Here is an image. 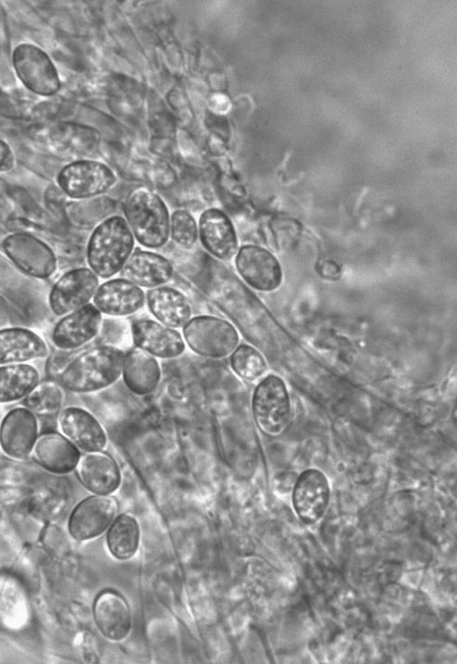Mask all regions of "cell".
Masks as SVG:
<instances>
[{
	"mask_svg": "<svg viewBox=\"0 0 457 664\" xmlns=\"http://www.w3.org/2000/svg\"><path fill=\"white\" fill-rule=\"evenodd\" d=\"M124 352L110 345L89 349L62 370L58 384L77 394L95 393L115 384L122 374Z\"/></svg>",
	"mask_w": 457,
	"mask_h": 664,
	"instance_id": "1",
	"label": "cell"
},
{
	"mask_svg": "<svg viewBox=\"0 0 457 664\" xmlns=\"http://www.w3.org/2000/svg\"><path fill=\"white\" fill-rule=\"evenodd\" d=\"M134 237L124 217L112 215L96 226L87 244L89 268L109 279L121 271L133 252Z\"/></svg>",
	"mask_w": 457,
	"mask_h": 664,
	"instance_id": "2",
	"label": "cell"
},
{
	"mask_svg": "<svg viewBox=\"0 0 457 664\" xmlns=\"http://www.w3.org/2000/svg\"><path fill=\"white\" fill-rule=\"evenodd\" d=\"M125 220L135 241L146 248H160L170 237V214L163 199L140 187L125 202Z\"/></svg>",
	"mask_w": 457,
	"mask_h": 664,
	"instance_id": "3",
	"label": "cell"
},
{
	"mask_svg": "<svg viewBox=\"0 0 457 664\" xmlns=\"http://www.w3.org/2000/svg\"><path fill=\"white\" fill-rule=\"evenodd\" d=\"M183 338L195 353L220 359L239 344V334L228 321L212 315L192 317L183 327Z\"/></svg>",
	"mask_w": 457,
	"mask_h": 664,
	"instance_id": "4",
	"label": "cell"
},
{
	"mask_svg": "<svg viewBox=\"0 0 457 664\" xmlns=\"http://www.w3.org/2000/svg\"><path fill=\"white\" fill-rule=\"evenodd\" d=\"M12 64L18 79L29 91L50 97L60 90L57 67L38 46L28 42L18 44L12 52Z\"/></svg>",
	"mask_w": 457,
	"mask_h": 664,
	"instance_id": "5",
	"label": "cell"
},
{
	"mask_svg": "<svg viewBox=\"0 0 457 664\" xmlns=\"http://www.w3.org/2000/svg\"><path fill=\"white\" fill-rule=\"evenodd\" d=\"M256 425L267 436L280 435L291 418V402L283 380L276 374L264 377L255 387L251 400Z\"/></svg>",
	"mask_w": 457,
	"mask_h": 664,
	"instance_id": "6",
	"label": "cell"
},
{
	"mask_svg": "<svg viewBox=\"0 0 457 664\" xmlns=\"http://www.w3.org/2000/svg\"><path fill=\"white\" fill-rule=\"evenodd\" d=\"M56 183L66 196L85 200L110 190L116 183V176L109 166L101 162L78 160L60 169Z\"/></svg>",
	"mask_w": 457,
	"mask_h": 664,
	"instance_id": "7",
	"label": "cell"
},
{
	"mask_svg": "<svg viewBox=\"0 0 457 664\" xmlns=\"http://www.w3.org/2000/svg\"><path fill=\"white\" fill-rule=\"evenodd\" d=\"M2 248L13 264L28 276L48 279L57 269L58 260L52 248L32 234H10L4 238Z\"/></svg>",
	"mask_w": 457,
	"mask_h": 664,
	"instance_id": "8",
	"label": "cell"
},
{
	"mask_svg": "<svg viewBox=\"0 0 457 664\" xmlns=\"http://www.w3.org/2000/svg\"><path fill=\"white\" fill-rule=\"evenodd\" d=\"M99 277L90 268H76L63 274L48 294L51 311L59 317L69 314L92 300Z\"/></svg>",
	"mask_w": 457,
	"mask_h": 664,
	"instance_id": "9",
	"label": "cell"
},
{
	"mask_svg": "<svg viewBox=\"0 0 457 664\" xmlns=\"http://www.w3.org/2000/svg\"><path fill=\"white\" fill-rule=\"evenodd\" d=\"M58 432L80 451L103 450L108 443L107 434L100 421L83 407L69 406L57 416Z\"/></svg>",
	"mask_w": 457,
	"mask_h": 664,
	"instance_id": "10",
	"label": "cell"
},
{
	"mask_svg": "<svg viewBox=\"0 0 457 664\" xmlns=\"http://www.w3.org/2000/svg\"><path fill=\"white\" fill-rule=\"evenodd\" d=\"M234 258L239 275L250 287L271 291L280 286L282 268L269 250L256 245H244L239 248Z\"/></svg>",
	"mask_w": 457,
	"mask_h": 664,
	"instance_id": "11",
	"label": "cell"
},
{
	"mask_svg": "<svg viewBox=\"0 0 457 664\" xmlns=\"http://www.w3.org/2000/svg\"><path fill=\"white\" fill-rule=\"evenodd\" d=\"M37 437V416L25 406L9 410L0 422V448L11 458L30 457Z\"/></svg>",
	"mask_w": 457,
	"mask_h": 664,
	"instance_id": "12",
	"label": "cell"
},
{
	"mask_svg": "<svg viewBox=\"0 0 457 664\" xmlns=\"http://www.w3.org/2000/svg\"><path fill=\"white\" fill-rule=\"evenodd\" d=\"M118 511L110 495H92L79 502L69 519V532L78 541L100 535L112 523Z\"/></svg>",
	"mask_w": 457,
	"mask_h": 664,
	"instance_id": "13",
	"label": "cell"
},
{
	"mask_svg": "<svg viewBox=\"0 0 457 664\" xmlns=\"http://www.w3.org/2000/svg\"><path fill=\"white\" fill-rule=\"evenodd\" d=\"M101 321L102 314L89 303L62 316L52 330L51 342L62 351L78 349L97 336Z\"/></svg>",
	"mask_w": 457,
	"mask_h": 664,
	"instance_id": "14",
	"label": "cell"
},
{
	"mask_svg": "<svg viewBox=\"0 0 457 664\" xmlns=\"http://www.w3.org/2000/svg\"><path fill=\"white\" fill-rule=\"evenodd\" d=\"M135 347L160 359H173L186 350L183 335L177 331L151 319H139L131 326Z\"/></svg>",
	"mask_w": 457,
	"mask_h": 664,
	"instance_id": "15",
	"label": "cell"
},
{
	"mask_svg": "<svg viewBox=\"0 0 457 664\" xmlns=\"http://www.w3.org/2000/svg\"><path fill=\"white\" fill-rule=\"evenodd\" d=\"M198 238L203 248L213 257L223 261L232 259L239 240L230 218L220 209L208 208L199 216Z\"/></svg>",
	"mask_w": 457,
	"mask_h": 664,
	"instance_id": "16",
	"label": "cell"
},
{
	"mask_svg": "<svg viewBox=\"0 0 457 664\" xmlns=\"http://www.w3.org/2000/svg\"><path fill=\"white\" fill-rule=\"evenodd\" d=\"M330 488L325 475L314 469L303 471L295 481L292 505L300 519L312 524L324 514L329 503Z\"/></svg>",
	"mask_w": 457,
	"mask_h": 664,
	"instance_id": "17",
	"label": "cell"
},
{
	"mask_svg": "<svg viewBox=\"0 0 457 664\" xmlns=\"http://www.w3.org/2000/svg\"><path fill=\"white\" fill-rule=\"evenodd\" d=\"M92 301L101 314L128 316L144 306L145 292L124 278L112 279L99 284Z\"/></svg>",
	"mask_w": 457,
	"mask_h": 664,
	"instance_id": "18",
	"label": "cell"
},
{
	"mask_svg": "<svg viewBox=\"0 0 457 664\" xmlns=\"http://www.w3.org/2000/svg\"><path fill=\"white\" fill-rule=\"evenodd\" d=\"M75 470L85 489L96 495H110L121 483L117 462L103 450L80 455Z\"/></svg>",
	"mask_w": 457,
	"mask_h": 664,
	"instance_id": "19",
	"label": "cell"
},
{
	"mask_svg": "<svg viewBox=\"0 0 457 664\" xmlns=\"http://www.w3.org/2000/svg\"><path fill=\"white\" fill-rule=\"evenodd\" d=\"M140 288L165 285L174 276V267L165 257L150 250L133 251L120 271Z\"/></svg>",
	"mask_w": 457,
	"mask_h": 664,
	"instance_id": "20",
	"label": "cell"
},
{
	"mask_svg": "<svg viewBox=\"0 0 457 664\" xmlns=\"http://www.w3.org/2000/svg\"><path fill=\"white\" fill-rule=\"evenodd\" d=\"M93 617L97 627L108 639L122 640L130 631V607L126 600L113 590L107 589L98 595L93 605Z\"/></svg>",
	"mask_w": 457,
	"mask_h": 664,
	"instance_id": "21",
	"label": "cell"
},
{
	"mask_svg": "<svg viewBox=\"0 0 457 664\" xmlns=\"http://www.w3.org/2000/svg\"><path fill=\"white\" fill-rule=\"evenodd\" d=\"M31 456L44 469L66 474L75 469L80 451L59 432H47L38 435Z\"/></svg>",
	"mask_w": 457,
	"mask_h": 664,
	"instance_id": "22",
	"label": "cell"
},
{
	"mask_svg": "<svg viewBox=\"0 0 457 664\" xmlns=\"http://www.w3.org/2000/svg\"><path fill=\"white\" fill-rule=\"evenodd\" d=\"M48 354L47 343L37 332L22 327L0 329V365L26 364Z\"/></svg>",
	"mask_w": 457,
	"mask_h": 664,
	"instance_id": "23",
	"label": "cell"
},
{
	"mask_svg": "<svg viewBox=\"0 0 457 664\" xmlns=\"http://www.w3.org/2000/svg\"><path fill=\"white\" fill-rule=\"evenodd\" d=\"M121 376L132 393L146 395L159 385L162 369L157 358L134 347L124 353Z\"/></svg>",
	"mask_w": 457,
	"mask_h": 664,
	"instance_id": "24",
	"label": "cell"
},
{
	"mask_svg": "<svg viewBox=\"0 0 457 664\" xmlns=\"http://www.w3.org/2000/svg\"><path fill=\"white\" fill-rule=\"evenodd\" d=\"M145 302L155 321L174 328H183L192 318V308L187 298L178 290L169 286L149 289Z\"/></svg>",
	"mask_w": 457,
	"mask_h": 664,
	"instance_id": "25",
	"label": "cell"
},
{
	"mask_svg": "<svg viewBox=\"0 0 457 664\" xmlns=\"http://www.w3.org/2000/svg\"><path fill=\"white\" fill-rule=\"evenodd\" d=\"M39 382L40 373L33 364L0 365V405L23 400Z\"/></svg>",
	"mask_w": 457,
	"mask_h": 664,
	"instance_id": "26",
	"label": "cell"
},
{
	"mask_svg": "<svg viewBox=\"0 0 457 664\" xmlns=\"http://www.w3.org/2000/svg\"><path fill=\"white\" fill-rule=\"evenodd\" d=\"M139 527L136 520L129 514H121L112 523L107 534V544L111 553L117 559L132 557L138 547Z\"/></svg>",
	"mask_w": 457,
	"mask_h": 664,
	"instance_id": "27",
	"label": "cell"
},
{
	"mask_svg": "<svg viewBox=\"0 0 457 664\" xmlns=\"http://www.w3.org/2000/svg\"><path fill=\"white\" fill-rule=\"evenodd\" d=\"M64 398V389L58 383L44 381L39 382L23 399V405L36 416H49L62 409Z\"/></svg>",
	"mask_w": 457,
	"mask_h": 664,
	"instance_id": "28",
	"label": "cell"
},
{
	"mask_svg": "<svg viewBox=\"0 0 457 664\" xmlns=\"http://www.w3.org/2000/svg\"><path fill=\"white\" fill-rule=\"evenodd\" d=\"M232 371L241 379L254 382L267 371V363L262 354L249 344H239L229 355Z\"/></svg>",
	"mask_w": 457,
	"mask_h": 664,
	"instance_id": "29",
	"label": "cell"
},
{
	"mask_svg": "<svg viewBox=\"0 0 457 664\" xmlns=\"http://www.w3.org/2000/svg\"><path fill=\"white\" fill-rule=\"evenodd\" d=\"M90 199L88 203H79L76 205L78 206L69 210L72 224L82 227H92L112 216L113 205L111 202Z\"/></svg>",
	"mask_w": 457,
	"mask_h": 664,
	"instance_id": "30",
	"label": "cell"
},
{
	"mask_svg": "<svg viewBox=\"0 0 457 664\" xmlns=\"http://www.w3.org/2000/svg\"><path fill=\"white\" fill-rule=\"evenodd\" d=\"M170 237L183 248H191L197 241L198 228L195 217L186 210L177 209L170 216Z\"/></svg>",
	"mask_w": 457,
	"mask_h": 664,
	"instance_id": "31",
	"label": "cell"
},
{
	"mask_svg": "<svg viewBox=\"0 0 457 664\" xmlns=\"http://www.w3.org/2000/svg\"><path fill=\"white\" fill-rule=\"evenodd\" d=\"M15 165L16 157L12 148L0 138V173L11 171Z\"/></svg>",
	"mask_w": 457,
	"mask_h": 664,
	"instance_id": "32",
	"label": "cell"
},
{
	"mask_svg": "<svg viewBox=\"0 0 457 664\" xmlns=\"http://www.w3.org/2000/svg\"><path fill=\"white\" fill-rule=\"evenodd\" d=\"M0 114L9 118H18L19 108L16 101L0 89Z\"/></svg>",
	"mask_w": 457,
	"mask_h": 664,
	"instance_id": "33",
	"label": "cell"
}]
</instances>
